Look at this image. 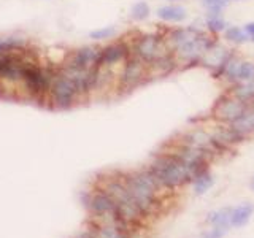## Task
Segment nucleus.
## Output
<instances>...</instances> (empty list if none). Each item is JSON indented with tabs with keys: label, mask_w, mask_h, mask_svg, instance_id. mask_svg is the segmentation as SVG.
Masks as SVG:
<instances>
[{
	"label": "nucleus",
	"mask_w": 254,
	"mask_h": 238,
	"mask_svg": "<svg viewBox=\"0 0 254 238\" xmlns=\"http://www.w3.org/2000/svg\"><path fill=\"white\" fill-rule=\"evenodd\" d=\"M226 91H229L230 94L237 97L238 100L245 102L246 105H251L254 107V78L250 79V81H242V83H237L234 86L227 87Z\"/></svg>",
	"instance_id": "obj_16"
},
{
	"label": "nucleus",
	"mask_w": 254,
	"mask_h": 238,
	"mask_svg": "<svg viewBox=\"0 0 254 238\" xmlns=\"http://www.w3.org/2000/svg\"><path fill=\"white\" fill-rule=\"evenodd\" d=\"M227 125L232 127L237 133H240L246 140L253 137L254 135V107H250L235 122L227 124Z\"/></svg>",
	"instance_id": "obj_13"
},
{
	"label": "nucleus",
	"mask_w": 254,
	"mask_h": 238,
	"mask_svg": "<svg viewBox=\"0 0 254 238\" xmlns=\"http://www.w3.org/2000/svg\"><path fill=\"white\" fill-rule=\"evenodd\" d=\"M227 232L226 230H222V229H216V227H211L208 232H205V234H202L198 238H222L224 237Z\"/></svg>",
	"instance_id": "obj_26"
},
{
	"label": "nucleus",
	"mask_w": 254,
	"mask_h": 238,
	"mask_svg": "<svg viewBox=\"0 0 254 238\" xmlns=\"http://www.w3.org/2000/svg\"><path fill=\"white\" fill-rule=\"evenodd\" d=\"M151 14H153V10L146 0H137L129 10V18L133 22H145L151 18Z\"/></svg>",
	"instance_id": "obj_21"
},
{
	"label": "nucleus",
	"mask_w": 254,
	"mask_h": 238,
	"mask_svg": "<svg viewBox=\"0 0 254 238\" xmlns=\"http://www.w3.org/2000/svg\"><path fill=\"white\" fill-rule=\"evenodd\" d=\"M218 43V38L203 30L202 34H198L192 40H189L185 45L173 51L175 59H177L180 67H194L200 65L203 54Z\"/></svg>",
	"instance_id": "obj_4"
},
{
	"label": "nucleus",
	"mask_w": 254,
	"mask_h": 238,
	"mask_svg": "<svg viewBox=\"0 0 254 238\" xmlns=\"http://www.w3.org/2000/svg\"><path fill=\"white\" fill-rule=\"evenodd\" d=\"M250 107L251 105H246L245 102L234 97L229 91H224L211 108V119L219 124H232Z\"/></svg>",
	"instance_id": "obj_7"
},
{
	"label": "nucleus",
	"mask_w": 254,
	"mask_h": 238,
	"mask_svg": "<svg viewBox=\"0 0 254 238\" xmlns=\"http://www.w3.org/2000/svg\"><path fill=\"white\" fill-rule=\"evenodd\" d=\"M48 94H50V100L53 103V107L61 108V110L71 108L76 103V100L81 97V94H79L73 79H71L62 68L54 71L50 92Z\"/></svg>",
	"instance_id": "obj_5"
},
{
	"label": "nucleus",
	"mask_w": 254,
	"mask_h": 238,
	"mask_svg": "<svg viewBox=\"0 0 254 238\" xmlns=\"http://www.w3.org/2000/svg\"><path fill=\"white\" fill-rule=\"evenodd\" d=\"M230 214H232V208H230V206H224V208L208 213V216H206L205 221L208 222L211 227L222 229V230H226V232H229V229L232 227L230 226Z\"/></svg>",
	"instance_id": "obj_17"
},
{
	"label": "nucleus",
	"mask_w": 254,
	"mask_h": 238,
	"mask_svg": "<svg viewBox=\"0 0 254 238\" xmlns=\"http://www.w3.org/2000/svg\"><path fill=\"white\" fill-rule=\"evenodd\" d=\"M222 38H224V42L232 45V46H243L246 43H250V38L246 35V32L243 29V26H230L224 30V34H222Z\"/></svg>",
	"instance_id": "obj_19"
},
{
	"label": "nucleus",
	"mask_w": 254,
	"mask_h": 238,
	"mask_svg": "<svg viewBox=\"0 0 254 238\" xmlns=\"http://www.w3.org/2000/svg\"><path fill=\"white\" fill-rule=\"evenodd\" d=\"M132 56L130 43L126 40H118L107 46L102 48L100 51V59H99V67L103 68H115L123 63Z\"/></svg>",
	"instance_id": "obj_10"
},
{
	"label": "nucleus",
	"mask_w": 254,
	"mask_h": 238,
	"mask_svg": "<svg viewBox=\"0 0 254 238\" xmlns=\"http://www.w3.org/2000/svg\"><path fill=\"white\" fill-rule=\"evenodd\" d=\"M243 29H245V32H246V35H248L250 42L254 43V21L246 22L245 26H243Z\"/></svg>",
	"instance_id": "obj_27"
},
{
	"label": "nucleus",
	"mask_w": 254,
	"mask_h": 238,
	"mask_svg": "<svg viewBox=\"0 0 254 238\" xmlns=\"http://www.w3.org/2000/svg\"><path fill=\"white\" fill-rule=\"evenodd\" d=\"M242 60H243L242 54L235 50L232 53V56H230L229 62H227L226 70H224V75H222V81L227 84V87L234 86L237 83V73H238V67H240V62Z\"/></svg>",
	"instance_id": "obj_20"
},
{
	"label": "nucleus",
	"mask_w": 254,
	"mask_h": 238,
	"mask_svg": "<svg viewBox=\"0 0 254 238\" xmlns=\"http://www.w3.org/2000/svg\"><path fill=\"white\" fill-rule=\"evenodd\" d=\"M254 214V205L251 202H243L235 208H232V214H230V226L234 229L245 227L250 222V219Z\"/></svg>",
	"instance_id": "obj_14"
},
{
	"label": "nucleus",
	"mask_w": 254,
	"mask_h": 238,
	"mask_svg": "<svg viewBox=\"0 0 254 238\" xmlns=\"http://www.w3.org/2000/svg\"><path fill=\"white\" fill-rule=\"evenodd\" d=\"M190 184H192L195 195H205L214 186V178H213L210 169H206V170L200 172L198 175H195Z\"/></svg>",
	"instance_id": "obj_18"
},
{
	"label": "nucleus",
	"mask_w": 254,
	"mask_h": 238,
	"mask_svg": "<svg viewBox=\"0 0 254 238\" xmlns=\"http://www.w3.org/2000/svg\"><path fill=\"white\" fill-rule=\"evenodd\" d=\"M232 3H242V2H246V0H230Z\"/></svg>",
	"instance_id": "obj_29"
},
{
	"label": "nucleus",
	"mask_w": 254,
	"mask_h": 238,
	"mask_svg": "<svg viewBox=\"0 0 254 238\" xmlns=\"http://www.w3.org/2000/svg\"><path fill=\"white\" fill-rule=\"evenodd\" d=\"M148 169L153 172L159 184L165 190H175L192 182L194 175L189 167L172 151L156 153L148 164Z\"/></svg>",
	"instance_id": "obj_1"
},
{
	"label": "nucleus",
	"mask_w": 254,
	"mask_h": 238,
	"mask_svg": "<svg viewBox=\"0 0 254 238\" xmlns=\"http://www.w3.org/2000/svg\"><path fill=\"white\" fill-rule=\"evenodd\" d=\"M154 14L164 24H183L189 18L188 8L177 2H167L161 6H157Z\"/></svg>",
	"instance_id": "obj_12"
},
{
	"label": "nucleus",
	"mask_w": 254,
	"mask_h": 238,
	"mask_svg": "<svg viewBox=\"0 0 254 238\" xmlns=\"http://www.w3.org/2000/svg\"><path fill=\"white\" fill-rule=\"evenodd\" d=\"M123 177L133 202L137 203L140 211L145 214V218L154 214L159 208V205H161L159 195H161L162 186L159 184V181L156 179L153 172L146 167V169L126 173Z\"/></svg>",
	"instance_id": "obj_2"
},
{
	"label": "nucleus",
	"mask_w": 254,
	"mask_h": 238,
	"mask_svg": "<svg viewBox=\"0 0 254 238\" xmlns=\"http://www.w3.org/2000/svg\"><path fill=\"white\" fill-rule=\"evenodd\" d=\"M234 51L235 50H232V48H227V46L221 45L218 42L216 45H214L213 48H210V50L203 54L200 65L208 70L210 75L214 79H222L226 65H227V62H229L230 56H232Z\"/></svg>",
	"instance_id": "obj_9"
},
{
	"label": "nucleus",
	"mask_w": 254,
	"mask_h": 238,
	"mask_svg": "<svg viewBox=\"0 0 254 238\" xmlns=\"http://www.w3.org/2000/svg\"><path fill=\"white\" fill-rule=\"evenodd\" d=\"M102 48L97 46H81L68 56L65 65L75 67L79 70H92L99 67Z\"/></svg>",
	"instance_id": "obj_11"
},
{
	"label": "nucleus",
	"mask_w": 254,
	"mask_h": 238,
	"mask_svg": "<svg viewBox=\"0 0 254 238\" xmlns=\"http://www.w3.org/2000/svg\"><path fill=\"white\" fill-rule=\"evenodd\" d=\"M116 35H118V29L115 26H105L89 32V38L94 40V42H105V40L115 38Z\"/></svg>",
	"instance_id": "obj_22"
},
{
	"label": "nucleus",
	"mask_w": 254,
	"mask_h": 238,
	"mask_svg": "<svg viewBox=\"0 0 254 238\" xmlns=\"http://www.w3.org/2000/svg\"><path fill=\"white\" fill-rule=\"evenodd\" d=\"M203 27L208 34L218 37L224 34V30L229 27V22L226 21L222 13H205L203 16Z\"/></svg>",
	"instance_id": "obj_15"
},
{
	"label": "nucleus",
	"mask_w": 254,
	"mask_h": 238,
	"mask_svg": "<svg viewBox=\"0 0 254 238\" xmlns=\"http://www.w3.org/2000/svg\"><path fill=\"white\" fill-rule=\"evenodd\" d=\"M130 50L132 56L145 62L146 65L172 53L165 40V34H140L130 42Z\"/></svg>",
	"instance_id": "obj_3"
},
{
	"label": "nucleus",
	"mask_w": 254,
	"mask_h": 238,
	"mask_svg": "<svg viewBox=\"0 0 254 238\" xmlns=\"http://www.w3.org/2000/svg\"><path fill=\"white\" fill-rule=\"evenodd\" d=\"M205 13H224L226 8L232 3L230 0H198Z\"/></svg>",
	"instance_id": "obj_24"
},
{
	"label": "nucleus",
	"mask_w": 254,
	"mask_h": 238,
	"mask_svg": "<svg viewBox=\"0 0 254 238\" xmlns=\"http://www.w3.org/2000/svg\"><path fill=\"white\" fill-rule=\"evenodd\" d=\"M22 42L18 38H0V56L21 50Z\"/></svg>",
	"instance_id": "obj_25"
},
{
	"label": "nucleus",
	"mask_w": 254,
	"mask_h": 238,
	"mask_svg": "<svg viewBox=\"0 0 254 238\" xmlns=\"http://www.w3.org/2000/svg\"><path fill=\"white\" fill-rule=\"evenodd\" d=\"M148 81H151L148 75V65L135 56H130L121 65V71L118 75V89L123 92H132Z\"/></svg>",
	"instance_id": "obj_6"
},
{
	"label": "nucleus",
	"mask_w": 254,
	"mask_h": 238,
	"mask_svg": "<svg viewBox=\"0 0 254 238\" xmlns=\"http://www.w3.org/2000/svg\"><path fill=\"white\" fill-rule=\"evenodd\" d=\"M254 78V60L250 59H243L240 62V67H238V73H237V83L242 81H250ZM235 83V84H237Z\"/></svg>",
	"instance_id": "obj_23"
},
{
	"label": "nucleus",
	"mask_w": 254,
	"mask_h": 238,
	"mask_svg": "<svg viewBox=\"0 0 254 238\" xmlns=\"http://www.w3.org/2000/svg\"><path fill=\"white\" fill-rule=\"evenodd\" d=\"M167 2H177V3H178V2H180V0H167Z\"/></svg>",
	"instance_id": "obj_30"
},
{
	"label": "nucleus",
	"mask_w": 254,
	"mask_h": 238,
	"mask_svg": "<svg viewBox=\"0 0 254 238\" xmlns=\"http://www.w3.org/2000/svg\"><path fill=\"white\" fill-rule=\"evenodd\" d=\"M53 75H54L53 70H45L29 60L27 65L24 67V73H22L24 87H26L30 95L42 97V95L50 92Z\"/></svg>",
	"instance_id": "obj_8"
},
{
	"label": "nucleus",
	"mask_w": 254,
	"mask_h": 238,
	"mask_svg": "<svg viewBox=\"0 0 254 238\" xmlns=\"http://www.w3.org/2000/svg\"><path fill=\"white\" fill-rule=\"evenodd\" d=\"M250 187H251V190L254 192V175H253V178H251V181H250Z\"/></svg>",
	"instance_id": "obj_28"
}]
</instances>
